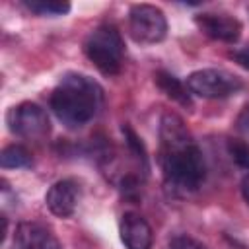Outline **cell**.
Returning a JSON list of instances; mask_svg holds the SVG:
<instances>
[{
  "mask_svg": "<svg viewBox=\"0 0 249 249\" xmlns=\"http://www.w3.org/2000/svg\"><path fill=\"white\" fill-rule=\"evenodd\" d=\"M160 165L163 185L173 196L196 193L206 179V161L185 121L165 111L160 119Z\"/></svg>",
  "mask_w": 249,
  "mask_h": 249,
  "instance_id": "6da1fadb",
  "label": "cell"
},
{
  "mask_svg": "<svg viewBox=\"0 0 249 249\" xmlns=\"http://www.w3.org/2000/svg\"><path fill=\"white\" fill-rule=\"evenodd\" d=\"M51 111L66 128H82L103 107V88L80 72H66L49 97Z\"/></svg>",
  "mask_w": 249,
  "mask_h": 249,
  "instance_id": "7a4b0ae2",
  "label": "cell"
},
{
  "mask_svg": "<svg viewBox=\"0 0 249 249\" xmlns=\"http://www.w3.org/2000/svg\"><path fill=\"white\" fill-rule=\"evenodd\" d=\"M84 54L103 76H117L126 54L121 31L113 23H99L88 33Z\"/></svg>",
  "mask_w": 249,
  "mask_h": 249,
  "instance_id": "3957f363",
  "label": "cell"
},
{
  "mask_svg": "<svg viewBox=\"0 0 249 249\" xmlns=\"http://www.w3.org/2000/svg\"><path fill=\"white\" fill-rule=\"evenodd\" d=\"M191 95L202 99H224L245 89V82L224 68H200L187 76L185 80Z\"/></svg>",
  "mask_w": 249,
  "mask_h": 249,
  "instance_id": "277c9868",
  "label": "cell"
},
{
  "mask_svg": "<svg viewBox=\"0 0 249 249\" xmlns=\"http://www.w3.org/2000/svg\"><path fill=\"white\" fill-rule=\"evenodd\" d=\"M128 33L140 45H156L167 35L165 14L154 4H132L128 10Z\"/></svg>",
  "mask_w": 249,
  "mask_h": 249,
  "instance_id": "5b68a950",
  "label": "cell"
},
{
  "mask_svg": "<svg viewBox=\"0 0 249 249\" xmlns=\"http://www.w3.org/2000/svg\"><path fill=\"white\" fill-rule=\"evenodd\" d=\"M6 123L16 136L25 140H43L51 132V121L47 111L33 101L14 105L6 115Z\"/></svg>",
  "mask_w": 249,
  "mask_h": 249,
  "instance_id": "8992f818",
  "label": "cell"
},
{
  "mask_svg": "<svg viewBox=\"0 0 249 249\" xmlns=\"http://www.w3.org/2000/svg\"><path fill=\"white\" fill-rule=\"evenodd\" d=\"M195 25L198 31L214 41L233 45L241 37V21L230 14H216V12H202L195 16Z\"/></svg>",
  "mask_w": 249,
  "mask_h": 249,
  "instance_id": "52a82bcc",
  "label": "cell"
},
{
  "mask_svg": "<svg viewBox=\"0 0 249 249\" xmlns=\"http://www.w3.org/2000/svg\"><path fill=\"white\" fill-rule=\"evenodd\" d=\"M80 202V185L74 179H60L53 183L45 195L49 212L56 218H70Z\"/></svg>",
  "mask_w": 249,
  "mask_h": 249,
  "instance_id": "ba28073f",
  "label": "cell"
},
{
  "mask_svg": "<svg viewBox=\"0 0 249 249\" xmlns=\"http://www.w3.org/2000/svg\"><path fill=\"white\" fill-rule=\"evenodd\" d=\"M119 233L126 249H152V228L138 212H124L121 216Z\"/></svg>",
  "mask_w": 249,
  "mask_h": 249,
  "instance_id": "9c48e42d",
  "label": "cell"
},
{
  "mask_svg": "<svg viewBox=\"0 0 249 249\" xmlns=\"http://www.w3.org/2000/svg\"><path fill=\"white\" fill-rule=\"evenodd\" d=\"M12 249H60V245L43 224L21 222L14 231Z\"/></svg>",
  "mask_w": 249,
  "mask_h": 249,
  "instance_id": "30bf717a",
  "label": "cell"
},
{
  "mask_svg": "<svg viewBox=\"0 0 249 249\" xmlns=\"http://www.w3.org/2000/svg\"><path fill=\"white\" fill-rule=\"evenodd\" d=\"M154 80L158 84V88L173 101H177L183 107H193V99H191V91L187 89L185 82H181L179 78H175L173 74L165 72V70H158L154 74Z\"/></svg>",
  "mask_w": 249,
  "mask_h": 249,
  "instance_id": "8fae6325",
  "label": "cell"
},
{
  "mask_svg": "<svg viewBox=\"0 0 249 249\" xmlns=\"http://www.w3.org/2000/svg\"><path fill=\"white\" fill-rule=\"evenodd\" d=\"M23 8L41 18H58L66 16L72 6L66 0H25Z\"/></svg>",
  "mask_w": 249,
  "mask_h": 249,
  "instance_id": "7c38bea8",
  "label": "cell"
},
{
  "mask_svg": "<svg viewBox=\"0 0 249 249\" xmlns=\"http://www.w3.org/2000/svg\"><path fill=\"white\" fill-rule=\"evenodd\" d=\"M0 165L4 169H21V167H31L33 158L27 148L21 144H10L0 152Z\"/></svg>",
  "mask_w": 249,
  "mask_h": 249,
  "instance_id": "4fadbf2b",
  "label": "cell"
},
{
  "mask_svg": "<svg viewBox=\"0 0 249 249\" xmlns=\"http://www.w3.org/2000/svg\"><path fill=\"white\" fill-rule=\"evenodd\" d=\"M228 154L237 167H241L249 173V142H245L241 138L228 140Z\"/></svg>",
  "mask_w": 249,
  "mask_h": 249,
  "instance_id": "5bb4252c",
  "label": "cell"
},
{
  "mask_svg": "<svg viewBox=\"0 0 249 249\" xmlns=\"http://www.w3.org/2000/svg\"><path fill=\"white\" fill-rule=\"evenodd\" d=\"M165 249H206L200 241H196L195 237H189V235H177L169 241V245Z\"/></svg>",
  "mask_w": 249,
  "mask_h": 249,
  "instance_id": "9a60e30c",
  "label": "cell"
},
{
  "mask_svg": "<svg viewBox=\"0 0 249 249\" xmlns=\"http://www.w3.org/2000/svg\"><path fill=\"white\" fill-rule=\"evenodd\" d=\"M230 58H231L235 64H239L241 68L249 70V45L239 47V49H233V51L230 53Z\"/></svg>",
  "mask_w": 249,
  "mask_h": 249,
  "instance_id": "2e32d148",
  "label": "cell"
},
{
  "mask_svg": "<svg viewBox=\"0 0 249 249\" xmlns=\"http://www.w3.org/2000/svg\"><path fill=\"white\" fill-rule=\"evenodd\" d=\"M237 126H239L245 134H249V105H245V109H243L241 115L237 117Z\"/></svg>",
  "mask_w": 249,
  "mask_h": 249,
  "instance_id": "e0dca14e",
  "label": "cell"
},
{
  "mask_svg": "<svg viewBox=\"0 0 249 249\" xmlns=\"http://www.w3.org/2000/svg\"><path fill=\"white\" fill-rule=\"evenodd\" d=\"M241 195H243V200L249 204V173L241 179Z\"/></svg>",
  "mask_w": 249,
  "mask_h": 249,
  "instance_id": "ac0fdd59",
  "label": "cell"
}]
</instances>
